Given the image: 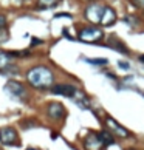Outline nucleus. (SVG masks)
Masks as SVG:
<instances>
[{
	"mask_svg": "<svg viewBox=\"0 0 144 150\" xmlns=\"http://www.w3.org/2000/svg\"><path fill=\"white\" fill-rule=\"evenodd\" d=\"M26 81L34 88H40V90L51 88L53 82H54V74L48 67L39 65V67H33L26 73Z\"/></svg>",
	"mask_w": 144,
	"mask_h": 150,
	"instance_id": "f257e3e1",
	"label": "nucleus"
},
{
	"mask_svg": "<svg viewBox=\"0 0 144 150\" xmlns=\"http://www.w3.org/2000/svg\"><path fill=\"white\" fill-rule=\"evenodd\" d=\"M78 37L82 40V42L94 43V42H99V40H102L104 33H102V30L98 28V26H87V28H82V30L79 31Z\"/></svg>",
	"mask_w": 144,
	"mask_h": 150,
	"instance_id": "f03ea898",
	"label": "nucleus"
},
{
	"mask_svg": "<svg viewBox=\"0 0 144 150\" xmlns=\"http://www.w3.org/2000/svg\"><path fill=\"white\" fill-rule=\"evenodd\" d=\"M104 122H105L107 130H109L112 135L118 136V138H129V136H130V131L125 129V127L121 125L119 122H116L112 116H105Z\"/></svg>",
	"mask_w": 144,
	"mask_h": 150,
	"instance_id": "7ed1b4c3",
	"label": "nucleus"
},
{
	"mask_svg": "<svg viewBox=\"0 0 144 150\" xmlns=\"http://www.w3.org/2000/svg\"><path fill=\"white\" fill-rule=\"evenodd\" d=\"M0 142L3 145H19V135L12 127H0Z\"/></svg>",
	"mask_w": 144,
	"mask_h": 150,
	"instance_id": "20e7f679",
	"label": "nucleus"
},
{
	"mask_svg": "<svg viewBox=\"0 0 144 150\" xmlns=\"http://www.w3.org/2000/svg\"><path fill=\"white\" fill-rule=\"evenodd\" d=\"M5 92L10 94L12 99H25L26 98V88L23 87V84L17 82V81H10L5 85Z\"/></svg>",
	"mask_w": 144,
	"mask_h": 150,
	"instance_id": "39448f33",
	"label": "nucleus"
},
{
	"mask_svg": "<svg viewBox=\"0 0 144 150\" xmlns=\"http://www.w3.org/2000/svg\"><path fill=\"white\" fill-rule=\"evenodd\" d=\"M105 144L104 141L101 139L99 133H88L84 138V149L85 150H104Z\"/></svg>",
	"mask_w": 144,
	"mask_h": 150,
	"instance_id": "423d86ee",
	"label": "nucleus"
},
{
	"mask_svg": "<svg viewBox=\"0 0 144 150\" xmlns=\"http://www.w3.org/2000/svg\"><path fill=\"white\" fill-rule=\"evenodd\" d=\"M102 11H104V6H101L99 3H92L85 8V19L92 23H99L101 17H102Z\"/></svg>",
	"mask_w": 144,
	"mask_h": 150,
	"instance_id": "0eeeda50",
	"label": "nucleus"
},
{
	"mask_svg": "<svg viewBox=\"0 0 144 150\" xmlns=\"http://www.w3.org/2000/svg\"><path fill=\"white\" fill-rule=\"evenodd\" d=\"M47 115L54 121H61L65 116V107L59 102H50L47 105Z\"/></svg>",
	"mask_w": 144,
	"mask_h": 150,
	"instance_id": "6e6552de",
	"label": "nucleus"
},
{
	"mask_svg": "<svg viewBox=\"0 0 144 150\" xmlns=\"http://www.w3.org/2000/svg\"><path fill=\"white\" fill-rule=\"evenodd\" d=\"M51 92L59 96H65V98H74L76 96V88L70 84H56L51 87Z\"/></svg>",
	"mask_w": 144,
	"mask_h": 150,
	"instance_id": "1a4fd4ad",
	"label": "nucleus"
},
{
	"mask_svg": "<svg viewBox=\"0 0 144 150\" xmlns=\"http://www.w3.org/2000/svg\"><path fill=\"white\" fill-rule=\"evenodd\" d=\"M116 22V12L113 11V8L110 6H104V11H102V17H101V25L104 26H112Z\"/></svg>",
	"mask_w": 144,
	"mask_h": 150,
	"instance_id": "9d476101",
	"label": "nucleus"
},
{
	"mask_svg": "<svg viewBox=\"0 0 144 150\" xmlns=\"http://www.w3.org/2000/svg\"><path fill=\"white\" fill-rule=\"evenodd\" d=\"M12 61V56L11 53H6V51H0V71L3 70L5 67H8Z\"/></svg>",
	"mask_w": 144,
	"mask_h": 150,
	"instance_id": "9b49d317",
	"label": "nucleus"
},
{
	"mask_svg": "<svg viewBox=\"0 0 144 150\" xmlns=\"http://www.w3.org/2000/svg\"><path fill=\"white\" fill-rule=\"evenodd\" d=\"M99 136H101V139L104 141V144L105 145H109V144H113L115 142V139H113V136H112V133L109 130H104V131H99Z\"/></svg>",
	"mask_w": 144,
	"mask_h": 150,
	"instance_id": "f8f14e48",
	"label": "nucleus"
},
{
	"mask_svg": "<svg viewBox=\"0 0 144 150\" xmlns=\"http://www.w3.org/2000/svg\"><path fill=\"white\" fill-rule=\"evenodd\" d=\"M57 2H59V0H39L37 5H39V8H42V10H48V8H51V6H56Z\"/></svg>",
	"mask_w": 144,
	"mask_h": 150,
	"instance_id": "ddd939ff",
	"label": "nucleus"
},
{
	"mask_svg": "<svg viewBox=\"0 0 144 150\" xmlns=\"http://www.w3.org/2000/svg\"><path fill=\"white\" fill-rule=\"evenodd\" d=\"M17 70H19V68L14 67V65H11V63H10L8 67H5L2 71H0V74H17V73H19Z\"/></svg>",
	"mask_w": 144,
	"mask_h": 150,
	"instance_id": "4468645a",
	"label": "nucleus"
},
{
	"mask_svg": "<svg viewBox=\"0 0 144 150\" xmlns=\"http://www.w3.org/2000/svg\"><path fill=\"white\" fill-rule=\"evenodd\" d=\"M85 62L92 63V65H105L107 59H85Z\"/></svg>",
	"mask_w": 144,
	"mask_h": 150,
	"instance_id": "2eb2a0df",
	"label": "nucleus"
},
{
	"mask_svg": "<svg viewBox=\"0 0 144 150\" xmlns=\"http://www.w3.org/2000/svg\"><path fill=\"white\" fill-rule=\"evenodd\" d=\"M8 39H10V36H8V31H6V28L0 30V43H5Z\"/></svg>",
	"mask_w": 144,
	"mask_h": 150,
	"instance_id": "dca6fc26",
	"label": "nucleus"
},
{
	"mask_svg": "<svg viewBox=\"0 0 144 150\" xmlns=\"http://www.w3.org/2000/svg\"><path fill=\"white\" fill-rule=\"evenodd\" d=\"M6 28V17L3 14H0V30Z\"/></svg>",
	"mask_w": 144,
	"mask_h": 150,
	"instance_id": "f3484780",
	"label": "nucleus"
},
{
	"mask_svg": "<svg viewBox=\"0 0 144 150\" xmlns=\"http://www.w3.org/2000/svg\"><path fill=\"white\" fill-rule=\"evenodd\" d=\"M132 3L138 8H144V0H132Z\"/></svg>",
	"mask_w": 144,
	"mask_h": 150,
	"instance_id": "a211bd4d",
	"label": "nucleus"
},
{
	"mask_svg": "<svg viewBox=\"0 0 144 150\" xmlns=\"http://www.w3.org/2000/svg\"><path fill=\"white\" fill-rule=\"evenodd\" d=\"M119 67L121 68H129V63L127 62H119Z\"/></svg>",
	"mask_w": 144,
	"mask_h": 150,
	"instance_id": "6ab92c4d",
	"label": "nucleus"
},
{
	"mask_svg": "<svg viewBox=\"0 0 144 150\" xmlns=\"http://www.w3.org/2000/svg\"><path fill=\"white\" fill-rule=\"evenodd\" d=\"M139 61H141V62H144V54H143V56H139Z\"/></svg>",
	"mask_w": 144,
	"mask_h": 150,
	"instance_id": "aec40b11",
	"label": "nucleus"
},
{
	"mask_svg": "<svg viewBox=\"0 0 144 150\" xmlns=\"http://www.w3.org/2000/svg\"><path fill=\"white\" fill-rule=\"evenodd\" d=\"M26 150H36V149H26Z\"/></svg>",
	"mask_w": 144,
	"mask_h": 150,
	"instance_id": "412c9836",
	"label": "nucleus"
},
{
	"mask_svg": "<svg viewBox=\"0 0 144 150\" xmlns=\"http://www.w3.org/2000/svg\"><path fill=\"white\" fill-rule=\"evenodd\" d=\"M127 150H135V149H127Z\"/></svg>",
	"mask_w": 144,
	"mask_h": 150,
	"instance_id": "4be33fe9",
	"label": "nucleus"
}]
</instances>
